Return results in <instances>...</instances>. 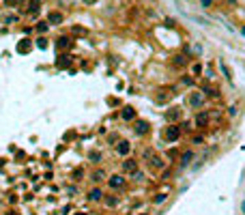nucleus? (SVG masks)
I'll return each mask as SVG.
<instances>
[{
	"label": "nucleus",
	"instance_id": "obj_15",
	"mask_svg": "<svg viewBox=\"0 0 245 215\" xmlns=\"http://www.w3.org/2000/svg\"><path fill=\"white\" fill-rule=\"evenodd\" d=\"M88 157H90L92 163H101V153H90Z\"/></svg>",
	"mask_w": 245,
	"mask_h": 215
},
{
	"label": "nucleus",
	"instance_id": "obj_20",
	"mask_svg": "<svg viewBox=\"0 0 245 215\" xmlns=\"http://www.w3.org/2000/svg\"><path fill=\"white\" fill-rule=\"evenodd\" d=\"M60 45H62V47H67V45H69V39H67V37L58 39V47H60Z\"/></svg>",
	"mask_w": 245,
	"mask_h": 215
},
{
	"label": "nucleus",
	"instance_id": "obj_14",
	"mask_svg": "<svg viewBox=\"0 0 245 215\" xmlns=\"http://www.w3.org/2000/svg\"><path fill=\"white\" fill-rule=\"evenodd\" d=\"M151 166H155V168H161V166H163V163H161V157H159V155H153Z\"/></svg>",
	"mask_w": 245,
	"mask_h": 215
},
{
	"label": "nucleus",
	"instance_id": "obj_25",
	"mask_svg": "<svg viewBox=\"0 0 245 215\" xmlns=\"http://www.w3.org/2000/svg\"><path fill=\"white\" fill-rule=\"evenodd\" d=\"M7 215H17V213H13V211H11V213H7Z\"/></svg>",
	"mask_w": 245,
	"mask_h": 215
},
{
	"label": "nucleus",
	"instance_id": "obj_3",
	"mask_svg": "<svg viewBox=\"0 0 245 215\" xmlns=\"http://www.w3.org/2000/svg\"><path fill=\"white\" fill-rule=\"evenodd\" d=\"M189 106H191V108H202V106H204V95L198 92V90L191 92V95H189Z\"/></svg>",
	"mask_w": 245,
	"mask_h": 215
},
{
	"label": "nucleus",
	"instance_id": "obj_8",
	"mask_svg": "<svg viewBox=\"0 0 245 215\" xmlns=\"http://www.w3.org/2000/svg\"><path fill=\"white\" fill-rule=\"evenodd\" d=\"M138 168V163H136V159H125V161H122V170H127V172H133Z\"/></svg>",
	"mask_w": 245,
	"mask_h": 215
},
{
	"label": "nucleus",
	"instance_id": "obj_9",
	"mask_svg": "<svg viewBox=\"0 0 245 215\" xmlns=\"http://www.w3.org/2000/svg\"><path fill=\"white\" fill-rule=\"evenodd\" d=\"M146 131H149V123H146V121H136V133L144 136Z\"/></svg>",
	"mask_w": 245,
	"mask_h": 215
},
{
	"label": "nucleus",
	"instance_id": "obj_10",
	"mask_svg": "<svg viewBox=\"0 0 245 215\" xmlns=\"http://www.w3.org/2000/svg\"><path fill=\"white\" fill-rule=\"evenodd\" d=\"M136 118V110L133 108H125L122 110V121H133Z\"/></svg>",
	"mask_w": 245,
	"mask_h": 215
},
{
	"label": "nucleus",
	"instance_id": "obj_1",
	"mask_svg": "<svg viewBox=\"0 0 245 215\" xmlns=\"http://www.w3.org/2000/svg\"><path fill=\"white\" fill-rule=\"evenodd\" d=\"M163 136H166L168 142H176L181 138V125H168L166 131H163Z\"/></svg>",
	"mask_w": 245,
	"mask_h": 215
},
{
	"label": "nucleus",
	"instance_id": "obj_19",
	"mask_svg": "<svg viewBox=\"0 0 245 215\" xmlns=\"http://www.w3.org/2000/svg\"><path fill=\"white\" fill-rule=\"evenodd\" d=\"M202 142H204L202 136H193V138H191V144H202Z\"/></svg>",
	"mask_w": 245,
	"mask_h": 215
},
{
	"label": "nucleus",
	"instance_id": "obj_22",
	"mask_svg": "<svg viewBox=\"0 0 245 215\" xmlns=\"http://www.w3.org/2000/svg\"><path fill=\"white\" fill-rule=\"evenodd\" d=\"M73 179H76V181H80V179H82V168H78L76 172H73Z\"/></svg>",
	"mask_w": 245,
	"mask_h": 215
},
{
	"label": "nucleus",
	"instance_id": "obj_7",
	"mask_svg": "<svg viewBox=\"0 0 245 215\" xmlns=\"http://www.w3.org/2000/svg\"><path fill=\"white\" fill-rule=\"evenodd\" d=\"M110 187H114V189H118V187H122V185H125V176H120V174H114L110 181Z\"/></svg>",
	"mask_w": 245,
	"mask_h": 215
},
{
	"label": "nucleus",
	"instance_id": "obj_6",
	"mask_svg": "<svg viewBox=\"0 0 245 215\" xmlns=\"http://www.w3.org/2000/svg\"><path fill=\"white\" fill-rule=\"evenodd\" d=\"M88 200H92V202H99V200H103V192L99 187H92L90 192H88Z\"/></svg>",
	"mask_w": 245,
	"mask_h": 215
},
{
	"label": "nucleus",
	"instance_id": "obj_11",
	"mask_svg": "<svg viewBox=\"0 0 245 215\" xmlns=\"http://www.w3.org/2000/svg\"><path fill=\"white\" fill-rule=\"evenodd\" d=\"M103 176H106V172H103V170H95V172L90 174L92 183H99V181H103Z\"/></svg>",
	"mask_w": 245,
	"mask_h": 215
},
{
	"label": "nucleus",
	"instance_id": "obj_12",
	"mask_svg": "<svg viewBox=\"0 0 245 215\" xmlns=\"http://www.w3.org/2000/svg\"><path fill=\"white\" fill-rule=\"evenodd\" d=\"M47 19H50L52 24H60V22H62V15H60V13H50V17H47Z\"/></svg>",
	"mask_w": 245,
	"mask_h": 215
},
{
	"label": "nucleus",
	"instance_id": "obj_4",
	"mask_svg": "<svg viewBox=\"0 0 245 215\" xmlns=\"http://www.w3.org/2000/svg\"><path fill=\"white\" fill-rule=\"evenodd\" d=\"M193 123L198 125V127H209L211 114H209V112H198V114H196V118H193Z\"/></svg>",
	"mask_w": 245,
	"mask_h": 215
},
{
	"label": "nucleus",
	"instance_id": "obj_23",
	"mask_svg": "<svg viewBox=\"0 0 245 215\" xmlns=\"http://www.w3.org/2000/svg\"><path fill=\"white\" fill-rule=\"evenodd\" d=\"M28 47H30L28 43H19V52H24V50H28Z\"/></svg>",
	"mask_w": 245,
	"mask_h": 215
},
{
	"label": "nucleus",
	"instance_id": "obj_5",
	"mask_svg": "<svg viewBox=\"0 0 245 215\" xmlns=\"http://www.w3.org/2000/svg\"><path fill=\"white\" fill-rule=\"evenodd\" d=\"M193 159H196V153H193V151H185V153L181 155V168H187Z\"/></svg>",
	"mask_w": 245,
	"mask_h": 215
},
{
	"label": "nucleus",
	"instance_id": "obj_16",
	"mask_svg": "<svg viewBox=\"0 0 245 215\" xmlns=\"http://www.w3.org/2000/svg\"><path fill=\"white\" fill-rule=\"evenodd\" d=\"M116 202H118V198H116V196H108V198H106V204H108V207H114Z\"/></svg>",
	"mask_w": 245,
	"mask_h": 215
},
{
	"label": "nucleus",
	"instance_id": "obj_21",
	"mask_svg": "<svg viewBox=\"0 0 245 215\" xmlns=\"http://www.w3.org/2000/svg\"><path fill=\"white\" fill-rule=\"evenodd\" d=\"M237 112H239L237 106H230V108H228V116H237Z\"/></svg>",
	"mask_w": 245,
	"mask_h": 215
},
{
	"label": "nucleus",
	"instance_id": "obj_18",
	"mask_svg": "<svg viewBox=\"0 0 245 215\" xmlns=\"http://www.w3.org/2000/svg\"><path fill=\"white\" fill-rule=\"evenodd\" d=\"M56 65H58V67H67V65H69V58H67V56H62V58H58V60H56Z\"/></svg>",
	"mask_w": 245,
	"mask_h": 215
},
{
	"label": "nucleus",
	"instance_id": "obj_24",
	"mask_svg": "<svg viewBox=\"0 0 245 215\" xmlns=\"http://www.w3.org/2000/svg\"><path fill=\"white\" fill-rule=\"evenodd\" d=\"M202 5H204V7H209V5H211V0H202Z\"/></svg>",
	"mask_w": 245,
	"mask_h": 215
},
{
	"label": "nucleus",
	"instance_id": "obj_17",
	"mask_svg": "<svg viewBox=\"0 0 245 215\" xmlns=\"http://www.w3.org/2000/svg\"><path fill=\"white\" fill-rule=\"evenodd\" d=\"M200 73H202V67L200 65H193L191 67V76H200Z\"/></svg>",
	"mask_w": 245,
	"mask_h": 215
},
{
	"label": "nucleus",
	"instance_id": "obj_2",
	"mask_svg": "<svg viewBox=\"0 0 245 215\" xmlns=\"http://www.w3.org/2000/svg\"><path fill=\"white\" fill-rule=\"evenodd\" d=\"M116 153H118L120 157L129 155V153H131V142H129V140H118V142H116Z\"/></svg>",
	"mask_w": 245,
	"mask_h": 215
},
{
	"label": "nucleus",
	"instance_id": "obj_13",
	"mask_svg": "<svg viewBox=\"0 0 245 215\" xmlns=\"http://www.w3.org/2000/svg\"><path fill=\"white\" fill-rule=\"evenodd\" d=\"M219 67H222V71H224V76H226V80H232V73H230V69L226 67V62H219Z\"/></svg>",
	"mask_w": 245,
	"mask_h": 215
},
{
	"label": "nucleus",
	"instance_id": "obj_26",
	"mask_svg": "<svg viewBox=\"0 0 245 215\" xmlns=\"http://www.w3.org/2000/svg\"><path fill=\"white\" fill-rule=\"evenodd\" d=\"M241 209H243V213H245V202H243V207H241Z\"/></svg>",
	"mask_w": 245,
	"mask_h": 215
}]
</instances>
